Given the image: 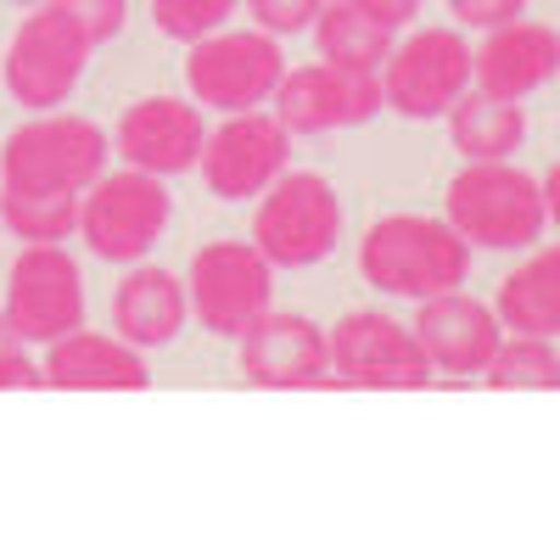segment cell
<instances>
[{
    "instance_id": "6da1fadb",
    "label": "cell",
    "mask_w": 560,
    "mask_h": 560,
    "mask_svg": "<svg viewBox=\"0 0 560 560\" xmlns=\"http://www.w3.org/2000/svg\"><path fill=\"white\" fill-rule=\"evenodd\" d=\"M477 247L459 236L448 219L427 213H387L364 230L359 242V275L387 298H415L427 303L438 292H459L471 275Z\"/></svg>"
},
{
    "instance_id": "7a4b0ae2",
    "label": "cell",
    "mask_w": 560,
    "mask_h": 560,
    "mask_svg": "<svg viewBox=\"0 0 560 560\" xmlns=\"http://www.w3.org/2000/svg\"><path fill=\"white\" fill-rule=\"evenodd\" d=\"M443 213L471 247L488 253H522L544 236L549 208H544V185L527 168L504 163H471L448 179Z\"/></svg>"
},
{
    "instance_id": "3957f363",
    "label": "cell",
    "mask_w": 560,
    "mask_h": 560,
    "mask_svg": "<svg viewBox=\"0 0 560 560\" xmlns=\"http://www.w3.org/2000/svg\"><path fill=\"white\" fill-rule=\"evenodd\" d=\"M168 185L163 174L147 168H118L102 174L96 185H84L79 197V236L84 247L107 264H140L168 230Z\"/></svg>"
},
{
    "instance_id": "277c9868",
    "label": "cell",
    "mask_w": 560,
    "mask_h": 560,
    "mask_svg": "<svg viewBox=\"0 0 560 560\" xmlns=\"http://www.w3.org/2000/svg\"><path fill=\"white\" fill-rule=\"evenodd\" d=\"M185 79L202 107L247 113L275 102L280 79H287V51L269 28H213L185 51Z\"/></svg>"
},
{
    "instance_id": "5b68a950",
    "label": "cell",
    "mask_w": 560,
    "mask_h": 560,
    "mask_svg": "<svg viewBox=\"0 0 560 560\" xmlns=\"http://www.w3.org/2000/svg\"><path fill=\"white\" fill-rule=\"evenodd\" d=\"M90 51H96V39H90V28L68 7H57V0L34 7L18 23L12 45H7V62H0L12 102H23L34 113L68 102L79 73H84V62H90Z\"/></svg>"
},
{
    "instance_id": "8992f818",
    "label": "cell",
    "mask_w": 560,
    "mask_h": 560,
    "mask_svg": "<svg viewBox=\"0 0 560 560\" xmlns=\"http://www.w3.org/2000/svg\"><path fill=\"white\" fill-rule=\"evenodd\" d=\"M107 168V135L79 113H45L7 135L0 147V185H51L84 191Z\"/></svg>"
},
{
    "instance_id": "52a82bcc",
    "label": "cell",
    "mask_w": 560,
    "mask_h": 560,
    "mask_svg": "<svg viewBox=\"0 0 560 560\" xmlns=\"http://www.w3.org/2000/svg\"><path fill=\"white\" fill-rule=\"evenodd\" d=\"M337 236H342V197L337 185H325V174H280L258 197L253 242L269 264L280 269L319 264L337 247Z\"/></svg>"
},
{
    "instance_id": "ba28073f",
    "label": "cell",
    "mask_w": 560,
    "mask_h": 560,
    "mask_svg": "<svg viewBox=\"0 0 560 560\" xmlns=\"http://www.w3.org/2000/svg\"><path fill=\"white\" fill-rule=\"evenodd\" d=\"M477 57L454 28H420L382 62V96L404 118H448V107L471 90Z\"/></svg>"
},
{
    "instance_id": "9c48e42d",
    "label": "cell",
    "mask_w": 560,
    "mask_h": 560,
    "mask_svg": "<svg viewBox=\"0 0 560 560\" xmlns=\"http://www.w3.org/2000/svg\"><path fill=\"white\" fill-rule=\"evenodd\" d=\"M331 382L342 387H387L415 393L432 382V364L420 353L415 331L382 308H353L331 325Z\"/></svg>"
},
{
    "instance_id": "30bf717a",
    "label": "cell",
    "mask_w": 560,
    "mask_h": 560,
    "mask_svg": "<svg viewBox=\"0 0 560 560\" xmlns=\"http://www.w3.org/2000/svg\"><path fill=\"white\" fill-rule=\"evenodd\" d=\"M185 292H191V314L213 337H242L275 303V264L258 253V242H208L191 258Z\"/></svg>"
},
{
    "instance_id": "8fae6325",
    "label": "cell",
    "mask_w": 560,
    "mask_h": 560,
    "mask_svg": "<svg viewBox=\"0 0 560 560\" xmlns=\"http://www.w3.org/2000/svg\"><path fill=\"white\" fill-rule=\"evenodd\" d=\"M287 163H292V129L264 107H247V113H224V124L208 129L197 168L213 197L247 202V197H264L287 174Z\"/></svg>"
},
{
    "instance_id": "7c38bea8",
    "label": "cell",
    "mask_w": 560,
    "mask_h": 560,
    "mask_svg": "<svg viewBox=\"0 0 560 560\" xmlns=\"http://www.w3.org/2000/svg\"><path fill=\"white\" fill-rule=\"evenodd\" d=\"M7 319L23 342H57L84 325V275L62 242H28L7 275Z\"/></svg>"
},
{
    "instance_id": "4fadbf2b",
    "label": "cell",
    "mask_w": 560,
    "mask_h": 560,
    "mask_svg": "<svg viewBox=\"0 0 560 560\" xmlns=\"http://www.w3.org/2000/svg\"><path fill=\"white\" fill-rule=\"evenodd\" d=\"M382 107H387L382 73H353V68H337V62L287 68V79L275 90V118L292 135L353 129V124H370Z\"/></svg>"
},
{
    "instance_id": "5bb4252c",
    "label": "cell",
    "mask_w": 560,
    "mask_h": 560,
    "mask_svg": "<svg viewBox=\"0 0 560 560\" xmlns=\"http://www.w3.org/2000/svg\"><path fill=\"white\" fill-rule=\"evenodd\" d=\"M242 376L258 387H331V342L308 314L264 308L242 331Z\"/></svg>"
},
{
    "instance_id": "9a60e30c",
    "label": "cell",
    "mask_w": 560,
    "mask_h": 560,
    "mask_svg": "<svg viewBox=\"0 0 560 560\" xmlns=\"http://www.w3.org/2000/svg\"><path fill=\"white\" fill-rule=\"evenodd\" d=\"M415 342L427 353L432 370L443 376H482L488 359L504 342V319L493 314V303H477L459 292H438L415 308Z\"/></svg>"
},
{
    "instance_id": "2e32d148",
    "label": "cell",
    "mask_w": 560,
    "mask_h": 560,
    "mask_svg": "<svg viewBox=\"0 0 560 560\" xmlns=\"http://www.w3.org/2000/svg\"><path fill=\"white\" fill-rule=\"evenodd\" d=\"M208 118L185 96H147L118 118V152L129 168L147 174H185L202 163Z\"/></svg>"
},
{
    "instance_id": "e0dca14e",
    "label": "cell",
    "mask_w": 560,
    "mask_h": 560,
    "mask_svg": "<svg viewBox=\"0 0 560 560\" xmlns=\"http://www.w3.org/2000/svg\"><path fill=\"white\" fill-rule=\"evenodd\" d=\"M45 382L68 387V393H140L152 382L147 359L124 337H102V331H68L57 342H45Z\"/></svg>"
},
{
    "instance_id": "ac0fdd59",
    "label": "cell",
    "mask_w": 560,
    "mask_h": 560,
    "mask_svg": "<svg viewBox=\"0 0 560 560\" xmlns=\"http://www.w3.org/2000/svg\"><path fill=\"white\" fill-rule=\"evenodd\" d=\"M471 57H477V84L482 90L522 102V96H533L538 84H549L560 73V28L516 18L504 28H488L482 51H471Z\"/></svg>"
},
{
    "instance_id": "d6986e66",
    "label": "cell",
    "mask_w": 560,
    "mask_h": 560,
    "mask_svg": "<svg viewBox=\"0 0 560 560\" xmlns=\"http://www.w3.org/2000/svg\"><path fill=\"white\" fill-rule=\"evenodd\" d=\"M185 314H191V292H185V280L163 264H135L118 292H113V325L118 337L135 342V348H163L179 337Z\"/></svg>"
},
{
    "instance_id": "ffe728a7",
    "label": "cell",
    "mask_w": 560,
    "mask_h": 560,
    "mask_svg": "<svg viewBox=\"0 0 560 560\" xmlns=\"http://www.w3.org/2000/svg\"><path fill=\"white\" fill-rule=\"evenodd\" d=\"M448 140H454V152L471 158V163H504V158L522 152L527 113H522V102L493 96V90L477 84L448 107Z\"/></svg>"
},
{
    "instance_id": "44dd1931",
    "label": "cell",
    "mask_w": 560,
    "mask_h": 560,
    "mask_svg": "<svg viewBox=\"0 0 560 560\" xmlns=\"http://www.w3.org/2000/svg\"><path fill=\"white\" fill-rule=\"evenodd\" d=\"M493 314L510 325V331L527 337H560V242L538 247L533 258H522L499 280Z\"/></svg>"
},
{
    "instance_id": "7402d4cb",
    "label": "cell",
    "mask_w": 560,
    "mask_h": 560,
    "mask_svg": "<svg viewBox=\"0 0 560 560\" xmlns=\"http://www.w3.org/2000/svg\"><path fill=\"white\" fill-rule=\"evenodd\" d=\"M398 28L382 23L376 12H364L359 0H325V12L314 18V51L319 62H337L353 73H382V62L393 57Z\"/></svg>"
},
{
    "instance_id": "603a6c76",
    "label": "cell",
    "mask_w": 560,
    "mask_h": 560,
    "mask_svg": "<svg viewBox=\"0 0 560 560\" xmlns=\"http://www.w3.org/2000/svg\"><path fill=\"white\" fill-rule=\"evenodd\" d=\"M84 191H51V185H0V224H12L23 242H62L79 230Z\"/></svg>"
},
{
    "instance_id": "cb8c5ba5",
    "label": "cell",
    "mask_w": 560,
    "mask_h": 560,
    "mask_svg": "<svg viewBox=\"0 0 560 560\" xmlns=\"http://www.w3.org/2000/svg\"><path fill=\"white\" fill-rule=\"evenodd\" d=\"M488 387H504V393H555L560 387V353H555V337H504L499 353L488 359L482 370Z\"/></svg>"
},
{
    "instance_id": "d4e9b609",
    "label": "cell",
    "mask_w": 560,
    "mask_h": 560,
    "mask_svg": "<svg viewBox=\"0 0 560 560\" xmlns=\"http://www.w3.org/2000/svg\"><path fill=\"white\" fill-rule=\"evenodd\" d=\"M230 18H236V0H152V23L168 39H185V45H197L202 34L224 28Z\"/></svg>"
},
{
    "instance_id": "484cf974",
    "label": "cell",
    "mask_w": 560,
    "mask_h": 560,
    "mask_svg": "<svg viewBox=\"0 0 560 560\" xmlns=\"http://www.w3.org/2000/svg\"><path fill=\"white\" fill-rule=\"evenodd\" d=\"M253 7V18H258V28H269V34H303V28H314V18L325 12V0H247Z\"/></svg>"
},
{
    "instance_id": "4316f807",
    "label": "cell",
    "mask_w": 560,
    "mask_h": 560,
    "mask_svg": "<svg viewBox=\"0 0 560 560\" xmlns=\"http://www.w3.org/2000/svg\"><path fill=\"white\" fill-rule=\"evenodd\" d=\"M57 7H68V12L90 28V39H96V45L118 39L124 23H129V0H57Z\"/></svg>"
},
{
    "instance_id": "83f0119b",
    "label": "cell",
    "mask_w": 560,
    "mask_h": 560,
    "mask_svg": "<svg viewBox=\"0 0 560 560\" xmlns=\"http://www.w3.org/2000/svg\"><path fill=\"white\" fill-rule=\"evenodd\" d=\"M448 12L465 28H504L527 12V0H448Z\"/></svg>"
},
{
    "instance_id": "f1b7e54d",
    "label": "cell",
    "mask_w": 560,
    "mask_h": 560,
    "mask_svg": "<svg viewBox=\"0 0 560 560\" xmlns=\"http://www.w3.org/2000/svg\"><path fill=\"white\" fill-rule=\"evenodd\" d=\"M364 12H376L382 23H393V28H404V23H415V12L427 7V0H359Z\"/></svg>"
},
{
    "instance_id": "f546056e",
    "label": "cell",
    "mask_w": 560,
    "mask_h": 560,
    "mask_svg": "<svg viewBox=\"0 0 560 560\" xmlns=\"http://www.w3.org/2000/svg\"><path fill=\"white\" fill-rule=\"evenodd\" d=\"M12 353H23V337H18V325L7 319V308H0V359H12Z\"/></svg>"
},
{
    "instance_id": "4dcf8cb0",
    "label": "cell",
    "mask_w": 560,
    "mask_h": 560,
    "mask_svg": "<svg viewBox=\"0 0 560 560\" xmlns=\"http://www.w3.org/2000/svg\"><path fill=\"white\" fill-rule=\"evenodd\" d=\"M544 208H549V219L560 224V163H555L549 179H544Z\"/></svg>"
},
{
    "instance_id": "1f68e13d",
    "label": "cell",
    "mask_w": 560,
    "mask_h": 560,
    "mask_svg": "<svg viewBox=\"0 0 560 560\" xmlns=\"http://www.w3.org/2000/svg\"><path fill=\"white\" fill-rule=\"evenodd\" d=\"M18 7H45V0H18Z\"/></svg>"
}]
</instances>
